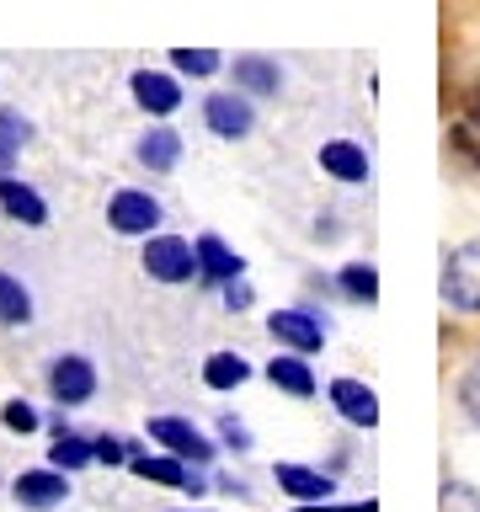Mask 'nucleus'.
<instances>
[{"label":"nucleus","instance_id":"f257e3e1","mask_svg":"<svg viewBox=\"0 0 480 512\" xmlns=\"http://www.w3.org/2000/svg\"><path fill=\"white\" fill-rule=\"evenodd\" d=\"M443 299L459 315H480V240H459L443 256Z\"/></svg>","mask_w":480,"mask_h":512},{"label":"nucleus","instance_id":"f03ea898","mask_svg":"<svg viewBox=\"0 0 480 512\" xmlns=\"http://www.w3.org/2000/svg\"><path fill=\"white\" fill-rule=\"evenodd\" d=\"M144 272H150L155 283H187L192 272H198V246L182 235H150V246H144Z\"/></svg>","mask_w":480,"mask_h":512},{"label":"nucleus","instance_id":"7ed1b4c3","mask_svg":"<svg viewBox=\"0 0 480 512\" xmlns=\"http://www.w3.org/2000/svg\"><path fill=\"white\" fill-rule=\"evenodd\" d=\"M150 438L166 448V454H176V459H192V464L214 459V443H208L187 416H150Z\"/></svg>","mask_w":480,"mask_h":512},{"label":"nucleus","instance_id":"20e7f679","mask_svg":"<svg viewBox=\"0 0 480 512\" xmlns=\"http://www.w3.org/2000/svg\"><path fill=\"white\" fill-rule=\"evenodd\" d=\"M107 224H112L118 235H155L160 203L150 198V192L123 187V192H112V203H107Z\"/></svg>","mask_w":480,"mask_h":512},{"label":"nucleus","instance_id":"39448f33","mask_svg":"<svg viewBox=\"0 0 480 512\" xmlns=\"http://www.w3.org/2000/svg\"><path fill=\"white\" fill-rule=\"evenodd\" d=\"M203 123L214 128L219 139H246L256 128V112H251V96L246 91H219L203 102Z\"/></svg>","mask_w":480,"mask_h":512},{"label":"nucleus","instance_id":"423d86ee","mask_svg":"<svg viewBox=\"0 0 480 512\" xmlns=\"http://www.w3.org/2000/svg\"><path fill=\"white\" fill-rule=\"evenodd\" d=\"M48 390H54L59 406H86L96 395V368L86 358H75V352H64V358L48 368Z\"/></svg>","mask_w":480,"mask_h":512},{"label":"nucleus","instance_id":"0eeeda50","mask_svg":"<svg viewBox=\"0 0 480 512\" xmlns=\"http://www.w3.org/2000/svg\"><path fill=\"white\" fill-rule=\"evenodd\" d=\"M267 331L278 336L288 352H299V358H310V352L326 347V331H320V320L304 315V310H272V315H267Z\"/></svg>","mask_w":480,"mask_h":512},{"label":"nucleus","instance_id":"6e6552de","mask_svg":"<svg viewBox=\"0 0 480 512\" xmlns=\"http://www.w3.org/2000/svg\"><path fill=\"white\" fill-rule=\"evenodd\" d=\"M16 502H22V507H59L64 502V496H70V480H64L59 470H22V475H16Z\"/></svg>","mask_w":480,"mask_h":512},{"label":"nucleus","instance_id":"1a4fd4ad","mask_svg":"<svg viewBox=\"0 0 480 512\" xmlns=\"http://www.w3.org/2000/svg\"><path fill=\"white\" fill-rule=\"evenodd\" d=\"M331 406L342 411L352 427H374V422H379V400H374V390H368V384H358V379H331Z\"/></svg>","mask_w":480,"mask_h":512},{"label":"nucleus","instance_id":"9d476101","mask_svg":"<svg viewBox=\"0 0 480 512\" xmlns=\"http://www.w3.org/2000/svg\"><path fill=\"white\" fill-rule=\"evenodd\" d=\"M320 171H331L336 182L358 187V182H368V155L352 139H331V144H320Z\"/></svg>","mask_w":480,"mask_h":512},{"label":"nucleus","instance_id":"9b49d317","mask_svg":"<svg viewBox=\"0 0 480 512\" xmlns=\"http://www.w3.org/2000/svg\"><path fill=\"white\" fill-rule=\"evenodd\" d=\"M134 102L144 112H160V118H166V112L182 107V86H176L171 75H160V70H139L134 75Z\"/></svg>","mask_w":480,"mask_h":512},{"label":"nucleus","instance_id":"f8f14e48","mask_svg":"<svg viewBox=\"0 0 480 512\" xmlns=\"http://www.w3.org/2000/svg\"><path fill=\"white\" fill-rule=\"evenodd\" d=\"M0 208H6L11 219L32 224V230H43V224H48V203L27 182H16V176H0Z\"/></svg>","mask_w":480,"mask_h":512},{"label":"nucleus","instance_id":"ddd939ff","mask_svg":"<svg viewBox=\"0 0 480 512\" xmlns=\"http://www.w3.org/2000/svg\"><path fill=\"white\" fill-rule=\"evenodd\" d=\"M283 86V75H278V64L262 59V54H240L235 59V91H246V96H278Z\"/></svg>","mask_w":480,"mask_h":512},{"label":"nucleus","instance_id":"4468645a","mask_svg":"<svg viewBox=\"0 0 480 512\" xmlns=\"http://www.w3.org/2000/svg\"><path fill=\"white\" fill-rule=\"evenodd\" d=\"M198 272H203L208 283H235L240 272H246V262H240V256L224 246L219 235H203L198 240Z\"/></svg>","mask_w":480,"mask_h":512},{"label":"nucleus","instance_id":"2eb2a0df","mask_svg":"<svg viewBox=\"0 0 480 512\" xmlns=\"http://www.w3.org/2000/svg\"><path fill=\"white\" fill-rule=\"evenodd\" d=\"M278 486L294 496V502H326L331 496V475H320V470H310V464H278Z\"/></svg>","mask_w":480,"mask_h":512},{"label":"nucleus","instance_id":"dca6fc26","mask_svg":"<svg viewBox=\"0 0 480 512\" xmlns=\"http://www.w3.org/2000/svg\"><path fill=\"white\" fill-rule=\"evenodd\" d=\"M134 475H144V480H155V486H176V491H203V480H192V470L176 454H144V459H134Z\"/></svg>","mask_w":480,"mask_h":512},{"label":"nucleus","instance_id":"f3484780","mask_svg":"<svg viewBox=\"0 0 480 512\" xmlns=\"http://www.w3.org/2000/svg\"><path fill=\"white\" fill-rule=\"evenodd\" d=\"M267 379L278 384V390H288V395H315V374H310V363L299 358V352H283V358H272L267 363Z\"/></svg>","mask_w":480,"mask_h":512},{"label":"nucleus","instance_id":"a211bd4d","mask_svg":"<svg viewBox=\"0 0 480 512\" xmlns=\"http://www.w3.org/2000/svg\"><path fill=\"white\" fill-rule=\"evenodd\" d=\"M139 160L150 171H171L176 160H182V134H171V128H150V134L139 139Z\"/></svg>","mask_w":480,"mask_h":512},{"label":"nucleus","instance_id":"6ab92c4d","mask_svg":"<svg viewBox=\"0 0 480 512\" xmlns=\"http://www.w3.org/2000/svg\"><path fill=\"white\" fill-rule=\"evenodd\" d=\"M251 379V363L240 358V352H214V358L203 363V384L208 390H235V384Z\"/></svg>","mask_w":480,"mask_h":512},{"label":"nucleus","instance_id":"aec40b11","mask_svg":"<svg viewBox=\"0 0 480 512\" xmlns=\"http://www.w3.org/2000/svg\"><path fill=\"white\" fill-rule=\"evenodd\" d=\"M27 134H32V128H27V118H22L16 107H6V112H0V176H11V160L22 155Z\"/></svg>","mask_w":480,"mask_h":512},{"label":"nucleus","instance_id":"412c9836","mask_svg":"<svg viewBox=\"0 0 480 512\" xmlns=\"http://www.w3.org/2000/svg\"><path fill=\"white\" fill-rule=\"evenodd\" d=\"M0 320H6V326H27L32 320V294L11 278V272H0Z\"/></svg>","mask_w":480,"mask_h":512},{"label":"nucleus","instance_id":"4be33fe9","mask_svg":"<svg viewBox=\"0 0 480 512\" xmlns=\"http://www.w3.org/2000/svg\"><path fill=\"white\" fill-rule=\"evenodd\" d=\"M336 283H342V294H347V299H358V304H374V299H379V272L368 267V262L342 267V278H336Z\"/></svg>","mask_w":480,"mask_h":512},{"label":"nucleus","instance_id":"5701e85b","mask_svg":"<svg viewBox=\"0 0 480 512\" xmlns=\"http://www.w3.org/2000/svg\"><path fill=\"white\" fill-rule=\"evenodd\" d=\"M54 470H86V464L96 459V448L86 438H75V432H59V443H54Z\"/></svg>","mask_w":480,"mask_h":512},{"label":"nucleus","instance_id":"b1692460","mask_svg":"<svg viewBox=\"0 0 480 512\" xmlns=\"http://www.w3.org/2000/svg\"><path fill=\"white\" fill-rule=\"evenodd\" d=\"M171 64H176V75H192V80H203V75H214L224 59L214 54V48H171Z\"/></svg>","mask_w":480,"mask_h":512},{"label":"nucleus","instance_id":"393cba45","mask_svg":"<svg viewBox=\"0 0 480 512\" xmlns=\"http://www.w3.org/2000/svg\"><path fill=\"white\" fill-rule=\"evenodd\" d=\"M443 512H480V491L470 480H448L443 486Z\"/></svg>","mask_w":480,"mask_h":512},{"label":"nucleus","instance_id":"a878e982","mask_svg":"<svg viewBox=\"0 0 480 512\" xmlns=\"http://www.w3.org/2000/svg\"><path fill=\"white\" fill-rule=\"evenodd\" d=\"M0 422H6L11 432H32V427H38V411H32L27 400H6V411H0Z\"/></svg>","mask_w":480,"mask_h":512},{"label":"nucleus","instance_id":"bb28decb","mask_svg":"<svg viewBox=\"0 0 480 512\" xmlns=\"http://www.w3.org/2000/svg\"><path fill=\"white\" fill-rule=\"evenodd\" d=\"M459 406L470 422H480V368H470V374L459 379Z\"/></svg>","mask_w":480,"mask_h":512},{"label":"nucleus","instance_id":"cd10ccee","mask_svg":"<svg viewBox=\"0 0 480 512\" xmlns=\"http://www.w3.org/2000/svg\"><path fill=\"white\" fill-rule=\"evenodd\" d=\"M448 139H454V150H459L464 160H470V166H480V144L470 139V128H454V134H448Z\"/></svg>","mask_w":480,"mask_h":512},{"label":"nucleus","instance_id":"c85d7f7f","mask_svg":"<svg viewBox=\"0 0 480 512\" xmlns=\"http://www.w3.org/2000/svg\"><path fill=\"white\" fill-rule=\"evenodd\" d=\"M219 427H224V443H230V448H251V432H246V427H240V422H235V416H224V422H219Z\"/></svg>","mask_w":480,"mask_h":512},{"label":"nucleus","instance_id":"c756f323","mask_svg":"<svg viewBox=\"0 0 480 512\" xmlns=\"http://www.w3.org/2000/svg\"><path fill=\"white\" fill-rule=\"evenodd\" d=\"M91 448H96V459H102V464H123V443L118 438H96Z\"/></svg>","mask_w":480,"mask_h":512},{"label":"nucleus","instance_id":"7c9ffc66","mask_svg":"<svg viewBox=\"0 0 480 512\" xmlns=\"http://www.w3.org/2000/svg\"><path fill=\"white\" fill-rule=\"evenodd\" d=\"M224 299H230V310H246V304H251V288L235 278V283H224Z\"/></svg>","mask_w":480,"mask_h":512},{"label":"nucleus","instance_id":"2f4dec72","mask_svg":"<svg viewBox=\"0 0 480 512\" xmlns=\"http://www.w3.org/2000/svg\"><path fill=\"white\" fill-rule=\"evenodd\" d=\"M475 123H480V91H475Z\"/></svg>","mask_w":480,"mask_h":512}]
</instances>
